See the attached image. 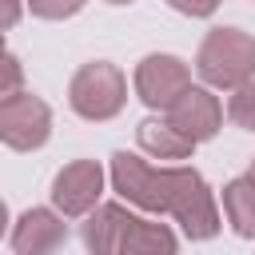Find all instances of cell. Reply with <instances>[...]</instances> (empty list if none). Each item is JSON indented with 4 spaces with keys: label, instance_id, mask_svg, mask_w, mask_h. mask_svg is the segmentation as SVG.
I'll use <instances>...</instances> for the list:
<instances>
[{
    "label": "cell",
    "instance_id": "6da1fadb",
    "mask_svg": "<svg viewBox=\"0 0 255 255\" xmlns=\"http://www.w3.org/2000/svg\"><path fill=\"white\" fill-rule=\"evenodd\" d=\"M112 187L143 211L175 215V223L183 227L187 239H211L219 231L215 195L195 167H151L147 159H139L131 151H116Z\"/></svg>",
    "mask_w": 255,
    "mask_h": 255
},
{
    "label": "cell",
    "instance_id": "7a4b0ae2",
    "mask_svg": "<svg viewBox=\"0 0 255 255\" xmlns=\"http://www.w3.org/2000/svg\"><path fill=\"white\" fill-rule=\"evenodd\" d=\"M195 72L211 88H239L255 76V40L239 28H211L199 44Z\"/></svg>",
    "mask_w": 255,
    "mask_h": 255
},
{
    "label": "cell",
    "instance_id": "3957f363",
    "mask_svg": "<svg viewBox=\"0 0 255 255\" xmlns=\"http://www.w3.org/2000/svg\"><path fill=\"white\" fill-rule=\"evenodd\" d=\"M124 100H128L124 72H120L116 64H108V60L84 64V68L72 76V84H68V104H72V112L84 116V120H96V124L120 116Z\"/></svg>",
    "mask_w": 255,
    "mask_h": 255
},
{
    "label": "cell",
    "instance_id": "277c9868",
    "mask_svg": "<svg viewBox=\"0 0 255 255\" xmlns=\"http://www.w3.org/2000/svg\"><path fill=\"white\" fill-rule=\"evenodd\" d=\"M52 135V112L40 96L32 92H16L12 100L0 104V139L16 151H32L44 147Z\"/></svg>",
    "mask_w": 255,
    "mask_h": 255
},
{
    "label": "cell",
    "instance_id": "5b68a950",
    "mask_svg": "<svg viewBox=\"0 0 255 255\" xmlns=\"http://www.w3.org/2000/svg\"><path fill=\"white\" fill-rule=\"evenodd\" d=\"M191 88V72L179 56H167V52H151L139 60L135 68V96L155 108V112H167L183 92Z\"/></svg>",
    "mask_w": 255,
    "mask_h": 255
},
{
    "label": "cell",
    "instance_id": "8992f818",
    "mask_svg": "<svg viewBox=\"0 0 255 255\" xmlns=\"http://www.w3.org/2000/svg\"><path fill=\"white\" fill-rule=\"evenodd\" d=\"M100 191H104V167L96 159H72L52 179V203L64 215H88L100 203Z\"/></svg>",
    "mask_w": 255,
    "mask_h": 255
},
{
    "label": "cell",
    "instance_id": "52a82bcc",
    "mask_svg": "<svg viewBox=\"0 0 255 255\" xmlns=\"http://www.w3.org/2000/svg\"><path fill=\"white\" fill-rule=\"evenodd\" d=\"M135 219H139V215L124 211L120 203H96V207L88 211V223L80 227V239H84V247L96 251V255H124V243H128Z\"/></svg>",
    "mask_w": 255,
    "mask_h": 255
},
{
    "label": "cell",
    "instance_id": "ba28073f",
    "mask_svg": "<svg viewBox=\"0 0 255 255\" xmlns=\"http://www.w3.org/2000/svg\"><path fill=\"white\" fill-rule=\"evenodd\" d=\"M167 124H175L183 135H191L195 143L211 139L223 124V108L207 88H187L171 108H167Z\"/></svg>",
    "mask_w": 255,
    "mask_h": 255
},
{
    "label": "cell",
    "instance_id": "9c48e42d",
    "mask_svg": "<svg viewBox=\"0 0 255 255\" xmlns=\"http://www.w3.org/2000/svg\"><path fill=\"white\" fill-rule=\"evenodd\" d=\"M64 239H68V223L56 211L28 207L20 215V223H16V231H12V251H20V255H44V251L64 247Z\"/></svg>",
    "mask_w": 255,
    "mask_h": 255
},
{
    "label": "cell",
    "instance_id": "30bf717a",
    "mask_svg": "<svg viewBox=\"0 0 255 255\" xmlns=\"http://www.w3.org/2000/svg\"><path fill=\"white\" fill-rule=\"evenodd\" d=\"M135 139H139V147L147 151V155H155V159H187L191 151H195V139L191 135H183L175 124H167V120H143L139 128H135Z\"/></svg>",
    "mask_w": 255,
    "mask_h": 255
},
{
    "label": "cell",
    "instance_id": "8fae6325",
    "mask_svg": "<svg viewBox=\"0 0 255 255\" xmlns=\"http://www.w3.org/2000/svg\"><path fill=\"white\" fill-rule=\"evenodd\" d=\"M223 211H227V223L235 227V235L255 239V179L251 175H239L223 187Z\"/></svg>",
    "mask_w": 255,
    "mask_h": 255
},
{
    "label": "cell",
    "instance_id": "7c38bea8",
    "mask_svg": "<svg viewBox=\"0 0 255 255\" xmlns=\"http://www.w3.org/2000/svg\"><path fill=\"white\" fill-rule=\"evenodd\" d=\"M151 251H175V235H171V227H163V223L135 219L128 243H124V255H151Z\"/></svg>",
    "mask_w": 255,
    "mask_h": 255
},
{
    "label": "cell",
    "instance_id": "4fadbf2b",
    "mask_svg": "<svg viewBox=\"0 0 255 255\" xmlns=\"http://www.w3.org/2000/svg\"><path fill=\"white\" fill-rule=\"evenodd\" d=\"M227 116H231V124H235V128L255 131V80H243L239 88H231Z\"/></svg>",
    "mask_w": 255,
    "mask_h": 255
},
{
    "label": "cell",
    "instance_id": "5bb4252c",
    "mask_svg": "<svg viewBox=\"0 0 255 255\" xmlns=\"http://www.w3.org/2000/svg\"><path fill=\"white\" fill-rule=\"evenodd\" d=\"M20 88H24V68H20V60L0 48V104L12 100Z\"/></svg>",
    "mask_w": 255,
    "mask_h": 255
},
{
    "label": "cell",
    "instance_id": "9a60e30c",
    "mask_svg": "<svg viewBox=\"0 0 255 255\" xmlns=\"http://www.w3.org/2000/svg\"><path fill=\"white\" fill-rule=\"evenodd\" d=\"M88 0H28V8L40 16V20H68L84 8Z\"/></svg>",
    "mask_w": 255,
    "mask_h": 255
},
{
    "label": "cell",
    "instance_id": "2e32d148",
    "mask_svg": "<svg viewBox=\"0 0 255 255\" xmlns=\"http://www.w3.org/2000/svg\"><path fill=\"white\" fill-rule=\"evenodd\" d=\"M175 12H183V16H211L223 0H167Z\"/></svg>",
    "mask_w": 255,
    "mask_h": 255
},
{
    "label": "cell",
    "instance_id": "e0dca14e",
    "mask_svg": "<svg viewBox=\"0 0 255 255\" xmlns=\"http://www.w3.org/2000/svg\"><path fill=\"white\" fill-rule=\"evenodd\" d=\"M20 12H24V4H20V0H0V32H4V28H12V24L20 20Z\"/></svg>",
    "mask_w": 255,
    "mask_h": 255
},
{
    "label": "cell",
    "instance_id": "ac0fdd59",
    "mask_svg": "<svg viewBox=\"0 0 255 255\" xmlns=\"http://www.w3.org/2000/svg\"><path fill=\"white\" fill-rule=\"evenodd\" d=\"M4 227H8V207H4V199H0V235H4Z\"/></svg>",
    "mask_w": 255,
    "mask_h": 255
},
{
    "label": "cell",
    "instance_id": "d6986e66",
    "mask_svg": "<svg viewBox=\"0 0 255 255\" xmlns=\"http://www.w3.org/2000/svg\"><path fill=\"white\" fill-rule=\"evenodd\" d=\"M108 4H131V0H108Z\"/></svg>",
    "mask_w": 255,
    "mask_h": 255
},
{
    "label": "cell",
    "instance_id": "ffe728a7",
    "mask_svg": "<svg viewBox=\"0 0 255 255\" xmlns=\"http://www.w3.org/2000/svg\"><path fill=\"white\" fill-rule=\"evenodd\" d=\"M247 175H251V179H255V163H251V171H247Z\"/></svg>",
    "mask_w": 255,
    "mask_h": 255
},
{
    "label": "cell",
    "instance_id": "44dd1931",
    "mask_svg": "<svg viewBox=\"0 0 255 255\" xmlns=\"http://www.w3.org/2000/svg\"><path fill=\"white\" fill-rule=\"evenodd\" d=\"M0 48H4V32H0Z\"/></svg>",
    "mask_w": 255,
    "mask_h": 255
}]
</instances>
